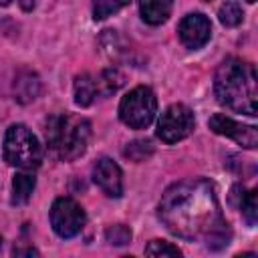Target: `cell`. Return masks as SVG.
<instances>
[{"mask_svg":"<svg viewBox=\"0 0 258 258\" xmlns=\"http://www.w3.org/2000/svg\"><path fill=\"white\" fill-rule=\"evenodd\" d=\"M46 145L64 161L81 157L91 139V123L83 117L50 115L44 125Z\"/></svg>","mask_w":258,"mask_h":258,"instance_id":"3","label":"cell"},{"mask_svg":"<svg viewBox=\"0 0 258 258\" xmlns=\"http://www.w3.org/2000/svg\"><path fill=\"white\" fill-rule=\"evenodd\" d=\"M93 179L103 189V194L109 196V198H119L123 194V175H121V169L109 157H101L95 163V167H93Z\"/></svg>","mask_w":258,"mask_h":258,"instance_id":"10","label":"cell"},{"mask_svg":"<svg viewBox=\"0 0 258 258\" xmlns=\"http://www.w3.org/2000/svg\"><path fill=\"white\" fill-rule=\"evenodd\" d=\"M194 125H196V119L191 109L181 103H175L161 113L157 121V137L165 143H177L194 131Z\"/></svg>","mask_w":258,"mask_h":258,"instance_id":"6","label":"cell"},{"mask_svg":"<svg viewBox=\"0 0 258 258\" xmlns=\"http://www.w3.org/2000/svg\"><path fill=\"white\" fill-rule=\"evenodd\" d=\"M210 129L214 133H218V135L234 139L238 145H242L246 149H256V145H258V131H256V127L254 125H244L240 121H234L228 115H222V113L212 115L210 117Z\"/></svg>","mask_w":258,"mask_h":258,"instance_id":"8","label":"cell"},{"mask_svg":"<svg viewBox=\"0 0 258 258\" xmlns=\"http://www.w3.org/2000/svg\"><path fill=\"white\" fill-rule=\"evenodd\" d=\"M248 2H256V0H248Z\"/></svg>","mask_w":258,"mask_h":258,"instance_id":"26","label":"cell"},{"mask_svg":"<svg viewBox=\"0 0 258 258\" xmlns=\"http://www.w3.org/2000/svg\"><path fill=\"white\" fill-rule=\"evenodd\" d=\"M214 93L218 101L248 117H256L258 111V79L254 64L230 56L226 58L214 77Z\"/></svg>","mask_w":258,"mask_h":258,"instance_id":"2","label":"cell"},{"mask_svg":"<svg viewBox=\"0 0 258 258\" xmlns=\"http://www.w3.org/2000/svg\"><path fill=\"white\" fill-rule=\"evenodd\" d=\"M14 254L20 256V254H28V256H38V250L34 248H14Z\"/></svg>","mask_w":258,"mask_h":258,"instance_id":"22","label":"cell"},{"mask_svg":"<svg viewBox=\"0 0 258 258\" xmlns=\"http://www.w3.org/2000/svg\"><path fill=\"white\" fill-rule=\"evenodd\" d=\"M238 198H240L238 208L242 210L244 220H246L250 226H254V224H256V218H258V198H256V189H250V191H246V194H244V189H242V194H238Z\"/></svg>","mask_w":258,"mask_h":258,"instance_id":"16","label":"cell"},{"mask_svg":"<svg viewBox=\"0 0 258 258\" xmlns=\"http://www.w3.org/2000/svg\"><path fill=\"white\" fill-rule=\"evenodd\" d=\"M99 97L97 85H95V75L83 73L75 79V103L79 107H89L95 99Z\"/></svg>","mask_w":258,"mask_h":258,"instance_id":"13","label":"cell"},{"mask_svg":"<svg viewBox=\"0 0 258 258\" xmlns=\"http://www.w3.org/2000/svg\"><path fill=\"white\" fill-rule=\"evenodd\" d=\"M145 254L147 256H181V250L165 240H151L145 246Z\"/></svg>","mask_w":258,"mask_h":258,"instance_id":"19","label":"cell"},{"mask_svg":"<svg viewBox=\"0 0 258 258\" xmlns=\"http://www.w3.org/2000/svg\"><path fill=\"white\" fill-rule=\"evenodd\" d=\"M40 93V79L32 71H20L14 79V99L18 103H30Z\"/></svg>","mask_w":258,"mask_h":258,"instance_id":"11","label":"cell"},{"mask_svg":"<svg viewBox=\"0 0 258 258\" xmlns=\"http://www.w3.org/2000/svg\"><path fill=\"white\" fill-rule=\"evenodd\" d=\"M159 220L177 238H204L218 250L230 242V226L222 216L216 185L204 177L183 179L165 189L159 202Z\"/></svg>","mask_w":258,"mask_h":258,"instance_id":"1","label":"cell"},{"mask_svg":"<svg viewBox=\"0 0 258 258\" xmlns=\"http://www.w3.org/2000/svg\"><path fill=\"white\" fill-rule=\"evenodd\" d=\"M12 0H0V6H8Z\"/></svg>","mask_w":258,"mask_h":258,"instance_id":"24","label":"cell"},{"mask_svg":"<svg viewBox=\"0 0 258 258\" xmlns=\"http://www.w3.org/2000/svg\"><path fill=\"white\" fill-rule=\"evenodd\" d=\"M95 85H97L99 97H109L123 85V75L117 69H105L99 75H95Z\"/></svg>","mask_w":258,"mask_h":258,"instance_id":"15","label":"cell"},{"mask_svg":"<svg viewBox=\"0 0 258 258\" xmlns=\"http://www.w3.org/2000/svg\"><path fill=\"white\" fill-rule=\"evenodd\" d=\"M0 246H2V236H0Z\"/></svg>","mask_w":258,"mask_h":258,"instance_id":"25","label":"cell"},{"mask_svg":"<svg viewBox=\"0 0 258 258\" xmlns=\"http://www.w3.org/2000/svg\"><path fill=\"white\" fill-rule=\"evenodd\" d=\"M105 238L109 244H115V246H125L127 242H131V230L123 224H115V226H109L107 232H105Z\"/></svg>","mask_w":258,"mask_h":258,"instance_id":"21","label":"cell"},{"mask_svg":"<svg viewBox=\"0 0 258 258\" xmlns=\"http://www.w3.org/2000/svg\"><path fill=\"white\" fill-rule=\"evenodd\" d=\"M218 16H220V22L224 26H238L244 20V10H242V6L238 2H232L230 0V2H226V4L220 6Z\"/></svg>","mask_w":258,"mask_h":258,"instance_id":"18","label":"cell"},{"mask_svg":"<svg viewBox=\"0 0 258 258\" xmlns=\"http://www.w3.org/2000/svg\"><path fill=\"white\" fill-rule=\"evenodd\" d=\"M125 157H129V159H133V161H143L147 155H151L153 153V147H151V143L149 141H145V139H139V141H133V143H129L127 147H125Z\"/></svg>","mask_w":258,"mask_h":258,"instance_id":"20","label":"cell"},{"mask_svg":"<svg viewBox=\"0 0 258 258\" xmlns=\"http://www.w3.org/2000/svg\"><path fill=\"white\" fill-rule=\"evenodd\" d=\"M87 222V214L73 198H58L50 206V226L60 238L77 236Z\"/></svg>","mask_w":258,"mask_h":258,"instance_id":"7","label":"cell"},{"mask_svg":"<svg viewBox=\"0 0 258 258\" xmlns=\"http://www.w3.org/2000/svg\"><path fill=\"white\" fill-rule=\"evenodd\" d=\"M171 8H173V0H139L141 18L151 26L163 24L169 18Z\"/></svg>","mask_w":258,"mask_h":258,"instance_id":"12","label":"cell"},{"mask_svg":"<svg viewBox=\"0 0 258 258\" xmlns=\"http://www.w3.org/2000/svg\"><path fill=\"white\" fill-rule=\"evenodd\" d=\"M157 113V99L149 87L131 89L119 103V117L131 129H145Z\"/></svg>","mask_w":258,"mask_h":258,"instance_id":"5","label":"cell"},{"mask_svg":"<svg viewBox=\"0 0 258 258\" xmlns=\"http://www.w3.org/2000/svg\"><path fill=\"white\" fill-rule=\"evenodd\" d=\"M18 4L22 6V10H32L34 8V0H18Z\"/></svg>","mask_w":258,"mask_h":258,"instance_id":"23","label":"cell"},{"mask_svg":"<svg viewBox=\"0 0 258 258\" xmlns=\"http://www.w3.org/2000/svg\"><path fill=\"white\" fill-rule=\"evenodd\" d=\"M34 185H36V179L32 173H28V169L24 171H18L12 179V204L14 206H24L32 191H34Z\"/></svg>","mask_w":258,"mask_h":258,"instance_id":"14","label":"cell"},{"mask_svg":"<svg viewBox=\"0 0 258 258\" xmlns=\"http://www.w3.org/2000/svg\"><path fill=\"white\" fill-rule=\"evenodd\" d=\"M129 2L131 0H95L93 2V18L95 20H105L107 16L125 8Z\"/></svg>","mask_w":258,"mask_h":258,"instance_id":"17","label":"cell"},{"mask_svg":"<svg viewBox=\"0 0 258 258\" xmlns=\"http://www.w3.org/2000/svg\"><path fill=\"white\" fill-rule=\"evenodd\" d=\"M177 34H179V40L185 48H191V50L202 48L212 36L210 18L200 14V12L187 14L181 18V22L177 26Z\"/></svg>","mask_w":258,"mask_h":258,"instance_id":"9","label":"cell"},{"mask_svg":"<svg viewBox=\"0 0 258 258\" xmlns=\"http://www.w3.org/2000/svg\"><path fill=\"white\" fill-rule=\"evenodd\" d=\"M4 161L18 169H34L42 161V145L26 125H10L2 143Z\"/></svg>","mask_w":258,"mask_h":258,"instance_id":"4","label":"cell"}]
</instances>
